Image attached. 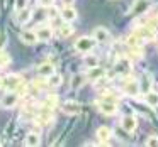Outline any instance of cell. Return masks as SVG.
Segmentation results:
<instances>
[{"label": "cell", "mask_w": 158, "mask_h": 147, "mask_svg": "<svg viewBox=\"0 0 158 147\" xmlns=\"http://www.w3.org/2000/svg\"><path fill=\"white\" fill-rule=\"evenodd\" d=\"M95 44H97V41L92 36H82V37H78L75 41V49L78 52H82V54H89L95 48Z\"/></svg>", "instance_id": "obj_1"}, {"label": "cell", "mask_w": 158, "mask_h": 147, "mask_svg": "<svg viewBox=\"0 0 158 147\" xmlns=\"http://www.w3.org/2000/svg\"><path fill=\"white\" fill-rule=\"evenodd\" d=\"M22 76L21 75H15V73H12V75H7L4 78V88L7 90V91H17L19 90V86L22 85Z\"/></svg>", "instance_id": "obj_2"}, {"label": "cell", "mask_w": 158, "mask_h": 147, "mask_svg": "<svg viewBox=\"0 0 158 147\" xmlns=\"http://www.w3.org/2000/svg\"><path fill=\"white\" fill-rule=\"evenodd\" d=\"M134 34H136L143 42L155 41V37H156V31H155V27H150V25H141V27L134 29Z\"/></svg>", "instance_id": "obj_3"}, {"label": "cell", "mask_w": 158, "mask_h": 147, "mask_svg": "<svg viewBox=\"0 0 158 147\" xmlns=\"http://www.w3.org/2000/svg\"><path fill=\"white\" fill-rule=\"evenodd\" d=\"M123 90L127 96H138L139 95V83L134 78H126L123 83Z\"/></svg>", "instance_id": "obj_4"}, {"label": "cell", "mask_w": 158, "mask_h": 147, "mask_svg": "<svg viewBox=\"0 0 158 147\" xmlns=\"http://www.w3.org/2000/svg\"><path fill=\"white\" fill-rule=\"evenodd\" d=\"M114 69H116L117 75L121 76H127L131 73V61L127 58H119L114 64Z\"/></svg>", "instance_id": "obj_5"}, {"label": "cell", "mask_w": 158, "mask_h": 147, "mask_svg": "<svg viewBox=\"0 0 158 147\" xmlns=\"http://www.w3.org/2000/svg\"><path fill=\"white\" fill-rule=\"evenodd\" d=\"M19 93L15 91H7L4 95V98H2V106H5V108H14L15 105H17V102H19Z\"/></svg>", "instance_id": "obj_6"}, {"label": "cell", "mask_w": 158, "mask_h": 147, "mask_svg": "<svg viewBox=\"0 0 158 147\" xmlns=\"http://www.w3.org/2000/svg\"><path fill=\"white\" fill-rule=\"evenodd\" d=\"M121 127H123V130H126L127 133H131V132L136 130L138 122H136V118H134L133 115H124L123 118H121Z\"/></svg>", "instance_id": "obj_7"}, {"label": "cell", "mask_w": 158, "mask_h": 147, "mask_svg": "<svg viewBox=\"0 0 158 147\" xmlns=\"http://www.w3.org/2000/svg\"><path fill=\"white\" fill-rule=\"evenodd\" d=\"M36 34H38V39L39 42H48L49 39L53 37V29L49 25H39L36 29Z\"/></svg>", "instance_id": "obj_8"}, {"label": "cell", "mask_w": 158, "mask_h": 147, "mask_svg": "<svg viewBox=\"0 0 158 147\" xmlns=\"http://www.w3.org/2000/svg\"><path fill=\"white\" fill-rule=\"evenodd\" d=\"M19 37H21V41L24 42V44H27V46H32V44H38L39 42L36 31H22Z\"/></svg>", "instance_id": "obj_9"}, {"label": "cell", "mask_w": 158, "mask_h": 147, "mask_svg": "<svg viewBox=\"0 0 158 147\" xmlns=\"http://www.w3.org/2000/svg\"><path fill=\"white\" fill-rule=\"evenodd\" d=\"M60 17L65 22H73L77 19V10L73 9V5H65L61 9V12H60Z\"/></svg>", "instance_id": "obj_10"}, {"label": "cell", "mask_w": 158, "mask_h": 147, "mask_svg": "<svg viewBox=\"0 0 158 147\" xmlns=\"http://www.w3.org/2000/svg\"><path fill=\"white\" fill-rule=\"evenodd\" d=\"M99 110L104 113V115H116L117 113V103L112 102H99Z\"/></svg>", "instance_id": "obj_11"}, {"label": "cell", "mask_w": 158, "mask_h": 147, "mask_svg": "<svg viewBox=\"0 0 158 147\" xmlns=\"http://www.w3.org/2000/svg\"><path fill=\"white\" fill-rule=\"evenodd\" d=\"M89 71H87V79L89 81H99V79L104 78V75H106V71H104L102 68H99V66H95V68H87Z\"/></svg>", "instance_id": "obj_12"}, {"label": "cell", "mask_w": 158, "mask_h": 147, "mask_svg": "<svg viewBox=\"0 0 158 147\" xmlns=\"http://www.w3.org/2000/svg\"><path fill=\"white\" fill-rule=\"evenodd\" d=\"M92 37L95 39L97 42H107L110 36H109V31H107L106 27H95L92 32Z\"/></svg>", "instance_id": "obj_13"}, {"label": "cell", "mask_w": 158, "mask_h": 147, "mask_svg": "<svg viewBox=\"0 0 158 147\" xmlns=\"http://www.w3.org/2000/svg\"><path fill=\"white\" fill-rule=\"evenodd\" d=\"M38 73L41 76H44V78H48V76H51L53 73H56L55 71V64H53V63H49V61L41 63V64L38 66Z\"/></svg>", "instance_id": "obj_14"}, {"label": "cell", "mask_w": 158, "mask_h": 147, "mask_svg": "<svg viewBox=\"0 0 158 147\" xmlns=\"http://www.w3.org/2000/svg\"><path fill=\"white\" fill-rule=\"evenodd\" d=\"M110 137H112V129L110 127H99L97 129V139H99V142H107V140H110Z\"/></svg>", "instance_id": "obj_15"}, {"label": "cell", "mask_w": 158, "mask_h": 147, "mask_svg": "<svg viewBox=\"0 0 158 147\" xmlns=\"http://www.w3.org/2000/svg\"><path fill=\"white\" fill-rule=\"evenodd\" d=\"M63 112L68 113V115H77V113H80V103L77 102H65L63 103Z\"/></svg>", "instance_id": "obj_16"}, {"label": "cell", "mask_w": 158, "mask_h": 147, "mask_svg": "<svg viewBox=\"0 0 158 147\" xmlns=\"http://www.w3.org/2000/svg\"><path fill=\"white\" fill-rule=\"evenodd\" d=\"M26 145L29 147H38L39 144H41V137H39L38 132H29L27 135H26Z\"/></svg>", "instance_id": "obj_17"}, {"label": "cell", "mask_w": 158, "mask_h": 147, "mask_svg": "<svg viewBox=\"0 0 158 147\" xmlns=\"http://www.w3.org/2000/svg\"><path fill=\"white\" fill-rule=\"evenodd\" d=\"M148 7H150V2H148V0H141V2H136V5H134V9L131 10V14H133V15L144 14V12L148 10Z\"/></svg>", "instance_id": "obj_18"}, {"label": "cell", "mask_w": 158, "mask_h": 147, "mask_svg": "<svg viewBox=\"0 0 158 147\" xmlns=\"http://www.w3.org/2000/svg\"><path fill=\"white\" fill-rule=\"evenodd\" d=\"M73 32H75V29H73V25L70 24V22L61 24V25H60V29H58V34L61 36V37H70Z\"/></svg>", "instance_id": "obj_19"}, {"label": "cell", "mask_w": 158, "mask_h": 147, "mask_svg": "<svg viewBox=\"0 0 158 147\" xmlns=\"http://www.w3.org/2000/svg\"><path fill=\"white\" fill-rule=\"evenodd\" d=\"M144 102L148 103L150 106H158V93L156 91H148L146 95H144Z\"/></svg>", "instance_id": "obj_20"}, {"label": "cell", "mask_w": 158, "mask_h": 147, "mask_svg": "<svg viewBox=\"0 0 158 147\" xmlns=\"http://www.w3.org/2000/svg\"><path fill=\"white\" fill-rule=\"evenodd\" d=\"M126 44L129 46V48H138V46L143 44V41H141V39H139V37H138V36L133 32V34H129V36L126 37Z\"/></svg>", "instance_id": "obj_21"}, {"label": "cell", "mask_w": 158, "mask_h": 147, "mask_svg": "<svg viewBox=\"0 0 158 147\" xmlns=\"http://www.w3.org/2000/svg\"><path fill=\"white\" fill-rule=\"evenodd\" d=\"M63 81L61 75H58V73H53L51 76H48V86H53V88H56V86H60Z\"/></svg>", "instance_id": "obj_22"}, {"label": "cell", "mask_w": 158, "mask_h": 147, "mask_svg": "<svg viewBox=\"0 0 158 147\" xmlns=\"http://www.w3.org/2000/svg\"><path fill=\"white\" fill-rule=\"evenodd\" d=\"M31 19V10H29L27 7L24 9V10H21L19 12V15H17V21H19V24H26V22Z\"/></svg>", "instance_id": "obj_23"}, {"label": "cell", "mask_w": 158, "mask_h": 147, "mask_svg": "<svg viewBox=\"0 0 158 147\" xmlns=\"http://www.w3.org/2000/svg\"><path fill=\"white\" fill-rule=\"evenodd\" d=\"M85 66L87 68H95V66H99V58H97V56H87Z\"/></svg>", "instance_id": "obj_24"}, {"label": "cell", "mask_w": 158, "mask_h": 147, "mask_svg": "<svg viewBox=\"0 0 158 147\" xmlns=\"http://www.w3.org/2000/svg\"><path fill=\"white\" fill-rule=\"evenodd\" d=\"M87 76H83V75H75L72 78V88H80V86H82V81Z\"/></svg>", "instance_id": "obj_25"}, {"label": "cell", "mask_w": 158, "mask_h": 147, "mask_svg": "<svg viewBox=\"0 0 158 147\" xmlns=\"http://www.w3.org/2000/svg\"><path fill=\"white\" fill-rule=\"evenodd\" d=\"M146 145L148 147H158V137L156 135H150L146 139Z\"/></svg>", "instance_id": "obj_26"}, {"label": "cell", "mask_w": 158, "mask_h": 147, "mask_svg": "<svg viewBox=\"0 0 158 147\" xmlns=\"http://www.w3.org/2000/svg\"><path fill=\"white\" fill-rule=\"evenodd\" d=\"M100 102H112V103H117V96L110 95V93H104L102 98H100Z\"/></svg>", "instance_id": "obj_27"}, {"label": "cell", "mask_w": 158, "mask_h": 147, "mask_svg": "<svg viewBox=\"0 0 158 147\" xmlns=\"http://www.w3.org/2000/svg\"><path fill=\"white\" fill-rule=\"evenodd\" d=\"M27 7V0H15V10L21 12Z\"/></svg>", "instance_id": "obj_28"}, {"label": "cell", "mask_w": 158, "mask_h": 147, "mask_svg": "<svg viewBox=\"0 0 158 147\" xmlns=\"http://www.w3.org/2000/svg\"><path fill=\"white\" fill-rule=\"evenodd\" d=\"M5 44H7V34L5 31H0V51L5 48Z\"/></svg>", "instance_id": "obj_29"}, {"label": "cell", "mask_w": 158, "mask_h": 147, "mask_svg": "<svg viewBox=\"0 0 158 147\" xmlns=\"http://www.w3.org/2000/svg\"><path fill=\"white\" fill-rule=\"evenodd\" d=\"M9 63H10V58L4 52H0V66H7Z\"/></svg>", "instance_id": "obj_30"}, {"label": "cell", "mask_w": 158, "mask_h": 147, "mask_svg": "<svg viewBox=\"0 0 158 147\" xmlns=\"http://www.w3.org/2000/svg\"><path fill=\"white\" fill-rule=\"evenodd\" d=\"M55 105H56V96H55V95L48 96V100H46L44 106H49V108H53V106H55Z\"/></svg>", "instance_id": "obj_31"}, {"label": "cell", "mask_w": 158, "mask_h": 147, "mask_svg": "<svg viewBox=\"0 0 158 147\" xmlns=\"http://www.w3.org/2000/svg\"><path fill=\"white\" fill-rule=\"evenodd\" d=\"M55 2L56 0H38V4L41 5V7H46V9L51 7V5H55Z\"/></svg>", "instance_id": "obj_32"}, {"label": "cell", "mask_w": 158, "mask_h": 147, "mask_svg": "<svg viewBox=\"0 0 158 147\" xmlns=\"http://www.w3.org/2000/svg\"><path fill=\"white\" fill-rule=\"evenodd\" d=\"M48 10H49V17H51V19H53V17H56V15L60 14V10L55 7V5H51V7H48Z\"/></svg>", "instance_id": "obj_33"}, {"label": "cell", "mask_w": 158, "mask_h": 147, "mask_svg": "<svg viewBox=\"0 0 158 147\" xmlns=\"http://www.w3.org/2000/svg\"><path fill=\"white\" fill-rule=\"evenodd\" d=\"M61 2H63V5H73L75 0H61Z\"/></svg>", "instance_id": "obj_34"}, {"label": "cell", "mask_w": 158, "mask_h": 147, "mask_svg": "<svg viewBox=\"0 0 158 147\" xmlns=\"http://www.w3.org/2000/svg\"><path fill=\"white\" fill-rule=\"evenodd\" d=\"M0 88H4V78L0 76Z\"/></svg>", "instance_id": "obj_35"}]
</instances>
